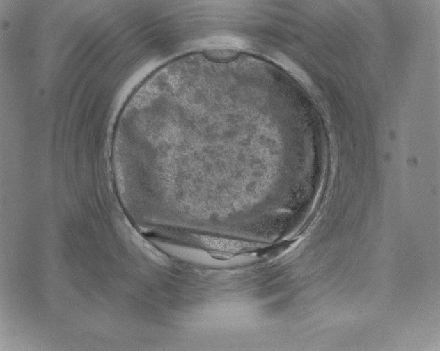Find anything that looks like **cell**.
<instances>
[{"label": "cell", "instance_id": "1", "mask_svg": "<svg viewBox=\"0 0 440 351\" xmlns=\"http://www.w3.org/2000/svg\"><path fill=\"white\" fill-rule=\"evenodd\" d=\"M197 240L201 246L211 252L224 256L242 253L256 247L248 242L207 235L199 236Z\"/></svg>", "mask_w": 440, "mask_h": 351}]
</instances>
